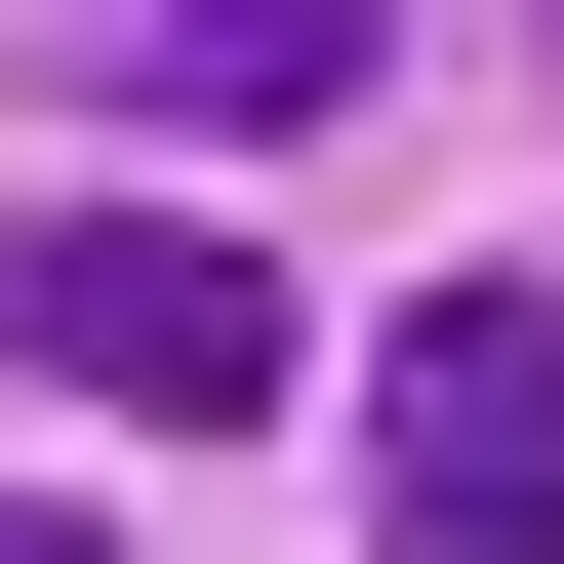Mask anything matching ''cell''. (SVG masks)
<instances>
[{
  "instance_id": "1",
  "label": "cell",
  "mask_w": 564,
  "mask_h": 564,
  "mask_svg": "<svg viewBox=\"0 0 564 564\" xmlns=\"http://www.w3.org/2000/svg\"><path fill=\"white\" fill-rule=\"evenodd\" d=\"M0 364L121 403V444H242V403H282V282L202 242V202H0Z\"/></svg>"
},
{
  "instance_id": "2",
  "label": "cell",
  "mask_w": 564,
  "mask_h": 564,
  "mask_svg": "<svg viewBox=\"0 0 564 564\" xmlns=\"http://www.w3.org/2000/svg\"><path fill=\"white\" fill-rule=\"evenodd\" d=\"M364 564H564V282H403V364H364Z\"/></svg>"
},
{
  "instance_id": "3",
  "label": "cell",
  "mask_w": 564,
  "mask_h": 564,
  "mask_svg": "<svg viewBox=\"0 0 564 564\" xmlns=\"http://www.w3.org/2000/svg\"><path fill=\"white\" fill-rule=\"evenodd\" d=\"M82 82H162V121H364V0H41Z\"/></svg>"
},
{
  "instance_id": "4",
  "label": "cell",
  "mask_w": 564,
  "mask_h": 564,
  "mask_svg": "<svg viewBox=\"0 0 564 564\" xmlns=\"http://www.w3.org/2000/svg\"><path fill=\"white\" fill-rule=\"evenodd\" d=\"M0 564H121V524H82V484H0Z\"/></svg>"
}]
</instances>
